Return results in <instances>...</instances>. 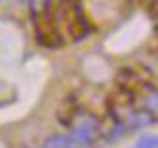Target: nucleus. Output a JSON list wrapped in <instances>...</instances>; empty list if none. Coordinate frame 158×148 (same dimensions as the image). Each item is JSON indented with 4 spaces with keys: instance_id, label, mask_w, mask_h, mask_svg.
<instances>
[{
    "instance_id": "f03ea898",
    "label": "nucleus",
    "mask_w": 158,
    "mask_h": 148,
    "mask_svg": "<svg viewBox=\"0 0 158 148\" xmlns=\"http://www.w3.org/2000/svg\"><path fill=\"white\" fill-rule=\"evenodd\" d=\"M158 142H154V140H150V137H146V140H141V144H139V148H152L156 146Z\"/></svg>"
},
{
    "instance_id": "f257e3e1",
    "label": "nucleus",
    "mask_w": 158,
    "mask_h": 148,
    "mask_svg": "<svg viewBox=\"0 0 158 148\" xmlns=\"http://www.w3.org/2000/svg\"><path fill=\"white\" fill-rule=\"evenodd\" d=\"M44 148H78V146L72 140V136H55L51 140H47Z\"/></svg>"
}]
</instances>
